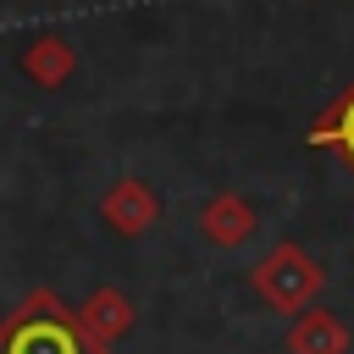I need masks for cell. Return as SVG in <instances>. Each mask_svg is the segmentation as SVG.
<instances>
[{"label":"cell","mask_w":354,"mask_h":354,"mask_svg":"<svg viewBox=\"0 0 354 354\" xmlns=\"http://www.w3.org/2000/svg\"><path fill=\"white\" fill-rule=\"evenodd\" d=\"M0 354H111V348L83 332L77 310L61 293L33 288L11 315H0Z\"/></svg>","instance_id":"1"},{"label":"cell","mask_w":354,"mask_h":354,"mask_svg":"<svg viewBox=\"0 0 354 354\" xmlns=\"http://www.w3.org/2000/svg\"><path fill=\"white\" fill-rule=\"evenodd\" d=\"M249 288H254V299H266L277 315H299V310H310V304L321 299L326 271H321V260L304 254L299 243H277L266 260L249 266Z\"/></svg>","instance_id":"2"},{"label":"cell","mask_w":354,"mask_h":354,"mask_svg":"<svg viewBox=\"0 0 354 354\" xmlns=\"http://www.w3.org/2000/svg\"><path fill=\"white\" fill-rule=\"evenodd\" d=\"M100 216H105V227L116 238H138V232H149L160 221V199H155V188L144 177H116L105 188V199H100Z\"/></svg>","instance_id":"3"},{"label":"cell","mask_w":354,"mask_h":354,"mask_svg":"<svg viewBox=\"0 0 354 354\" xmlns=\"http://www.w3.org/2000/svg\"><path fill=\"white\" fill-rule=\"evenodd\" d=\"M254 227H260V216H254V205H249L243 194H216V199L199 210V232H205L216 249H243V243L254 238Z\"/></svg>","instance_id":"4"},{"label":"cell","mask_w":354,"mask_h":354,"mask_svg":"<svg viewBox=\"0 0 354 354\" xmlns=\"http://www.w3.org/2000/svg\"><path fill=\"white\" fill-rule=\"evenodd\" d=\"M77 321H83V332L94 337V343H105V348H116V337L122 332H133V321H138V310H133V299L122 293V288H94L88 299H83V310H77Z\"/></svg>","instance_id":"5"},{"label":"cell","mask_w":354,"mask_h":354,"mask_svg":"<svg viewBox=\"0 0 354 354\" xmlns=\"http://www.w3.org/2000/svg\"><path fill=\"white\" fill-rule=\"evenodd\" d=\"M304 144L310 149H326V155H337L348 171H354V83L304 127Z\"/></svg>","instance_id":"6"},{"label":"cell","mask_w":354,"mask_h":354,"mask_svg":"<svg viewBox=\"0 0 354 354\" xmlns=\"http://www.w3.org/2000/svg\"><path fill=\"white\" fill-rule=\"evenodd\" d=\"M22 72H28V83H39L44 94H50V88H66L72 72H77V50H72L61 33H39V39H28V50H22Z\"/></svg>","instance_id":"7"},{"label":"cell","mask_w":354,"mask_h":354,"mask_svg":"<svg viewBox=\"0 0 354 354\" xmlns=\"http://www.w3.org/2000/svg\"><path fill=\"white\" fill-rule=\"evenodd\" d=\"M288 354H348V326H343L332 310L310 304V310H299L293 326H288Z\"/></svg>","instance_id":"8"}]
</instances>
